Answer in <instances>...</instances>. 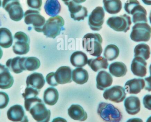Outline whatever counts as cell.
I'll return each mask as SVG.
<instances>
[{"mask_svg":"<svg viewBox=\"0 0 151 122\" xmlns=\"http://www.w3.org/2000/svg\"><path fill=\"white\" fill-rule=\"evenodd\" d=\"M24 107L37 122H49L51 112L38 96L24 98Z\"/></svg>","mask_w":151,"mask_h":122,"instance_id":"cell-1","label":"cell"},{"mask_svg":"<svg viewBox=\"0 0 151 122\" xmlns=\"http://www.w3.org/2000/svg\"><path fill=\"white\" fill-rule=\"evenodd\" d=\"M103 39L98 33H88L83 38L82 46L91 55L96 57L101 56L103 52Z\"/></svg>","mask_w":151,"mask_h":122,"instance_id":"cell-2","label":"cell"},{"mask_svg":"<svg viewBox=\"0 0 151 122\" xmlns=\"http://www.w3.org/2000/svg\"><path fill=\"white\" fill-rule=\"evenodd\" d=\"M97 113L105 122H120L122 119L119 110L110 103L103 102L99 103Z\"/></svg>","mask_w":151,"mask_h":122,"instance_id":"cell-3","label":"cell"},{"mask_svg":"<svg viewBox=\"0 0 151 122\" xmlns=\"http://www.w3.org/2000/svg\"><path fill=\"white\" fill-rule=\"evenodd\" d=\"M64 25V20L61 16L50 18L44 25L42 32L47 38L55 39L65 30Z\"/></svg>","mask_w":151,"mask_h":122,"instance_id":"cell-4","label":"cell"},{"mask_svg":"<svg viewBox=\"0 0 151 122\" xmlns=\"http://www.w3.org/2000/svg\"><path fill=\"white\" fill-rule=\"evenodd\" d=\"M151 27L145 23L135 24L130 34L131 40L135 42H147L150 39Z\"/></svg>","mask_w":151,"mask_h":122,"instance_id":"cell-5","label":"cell"},{"mask_svg":"<svg viewBox=\"0 0 151 122\" xmlns=\"http://www.w3.org/2000/svg\"><path fill=\"white\" fill-rule=\"evenodd\" d=\"M24 22L27 25H32L38 32H42L46 19L40 15V11L35 10H27L24 14Z\"/></svg>","mask_w":151,"mask_h":122,"instance_id":"cell-6","label":"cell"},{"mask_svg":"<svg viewBox=\"0 0 151 122\" xmlns=\"http://www.w3.org/2000/svg\"><path fill=\"white\" fill-rule=\"evenodd\" d=\"M106 24L116 31L126 33L130 29L132 21L131 17L125 14L122 16L109 18L106 21Z\"/></svg>","mask_w":151,"mask_h":122,"instance_id":"cell-7","label":"cell"},{"mask_svg":"<svg viewBox=\"0 0 151 122\" xmlns=\"http://www.w3.org/2000/svg\"><path fill=\"white\" fill-rule=\"evenodd\" d=\"M15 43L12 46L13 52L16 54H26L30 50V40L29 36L25 33L19 31L14 36Z\"/></svg>","mask_w":151,"mask_h":122,"instance_id":"cell-8","label":"cell"},{"mask_svg":"<svg viewBox=\"0 0 151 122\" xmlns=\"http://www.w3.org/2000/svg\"><path fill=\"white\" fill-rule=\"evenodd\" d=\"M2 6L9 13L12 20L18 22L23 19L24 11L19 0H3Z\"/></svg>","mask_w":151,"mask_h":122,"instance_id":"cell-9","label":"cell"},{"mask_svg":"<svg viewBox=\"0 0 151 122\" xmlns=\"http://www.w3.org/2000/svg\"><path fill=\"white\" fill-rule=\"evenodd\" d=\"M105 11L102 7L95 8L89 16V26L91 30L99 31L102 28L104 21Z\"/></svg>","mask_w":151,"mask_h":122,"instance_id":"cell-10","label":"cell"},{"mask_svg":"<svg viewBox=\"0 0 151 122\" xmlns=\"http://www.w3.org/2000/svg\"><path fill=\"white\" fill-rule=\"evenodd\" d=\"M126 96L125 89L120 86H115L106 89L103 93L105 99L117 103L122 102Z\"/></svg>","mask_w":151,"mask_h":122,"instance_id":"cell-11","label":"cell"},{"mask_svg":"<svg viewBox=\"0 0 151 122\" xmlns=\"http://www.w3.org/2000/svg\"><path fill=\"white\" fill-rule=\"evenodd\" d=\"M67 5L70 13L71 17L75 21L84 20L88 16L87 8L73 1H69L65 3Z\"/></svg>","mask_w":151,"mask_h":122,"instance_id":"cell-12","label":"cell"},{"mask_svg":"<svg viewBox=\"0 0 151 122\" xmlns=\"http://www.w3.org/2000/svg\"><path fill=\"white\" fill-rule=\"evenodd\" d=\"M8 119L14 122H29L22 106L16 105L11 107L7 113Z\"/></svg>","mask_w":151,"mask_h":122,"instance_id":"cell-13","label":"cell"},{"mask_svg":"<svg viewBox=\"0 0 151 122\" xmlns=\"http://www.w3.org/2000/svg\"><path fill=\"white\" fill-rule=\"evenodd\" d=\"M71 68L69 66H62L54 73V78L57 84H65L72 82Z\"/></svg>","mask_w":151,"mask_h":122,"instance_id":"cell-14","label":"cell"},{"mask_svg":"<svg viewBox=\"0 0 151 122\" xmlns=\"http://www.w3.org/2000/svg\"><path fill=\"white\" fill-rule=\"evenodd\" d=\"M147 63L142 57H135L131 65V70L134 75L140 77H144L147 74Z\"/></svg>","mask_w":151,"mask_h":122,"instance_id":"cell-15","label":"cell"},{"mask_svg":"<svg viewBox=\"0 0 151 122\" xmlns=\"http://www.w3.org/2000/svg\"><path fill=\"white\" fill-rule=\"evenodd\" d=\"M14 83V78L9 69L6 66L0 63V89L11 88Z\"/></svg>","mask_w":151,"mask_h":122,"instance_id":"cell-16","label":"cell"},{"mask_svg":"<svg viewBox=\"0 0 151 122\" xmlns=\"http://www.w3.org/2000/svg\"><path fill=\"white\" fill-rule=\"evenodd\" d=\"M145 81L143 78L130 79L125 85V89L129 94H137L140 92L145 86Z\"/></svg>","mask_w":151,"mask_h":122,"instance_id":"cell-17","label":"cell"},{"mask_svg":"<svg viewBox=\"0 0 151 122\" xmlns=\"http://www.w3.org/2000/svg\"><path fill=\"white\" fill-rule=\"evenodd\" d=\"M124 104L127 113L131 115L137 114L141 110V102L139 98L136 96L128 97L125 99Z\"/></svg>","mask_w":151,"mask_h":122,"instance_id":"cell-18","label":"cell"},{"mask_svg":"<svg viewBox=\"0 0 151 122\" xmlns=\"http://www.w3.org/2000/svg\"><path fill=\"white\" fill-rule=\"evenodd\" d=\"M96 87L100 91H104L111 86L113 78L110 73L105 71L99 72L96 78Z\"/></svg>","mask_w":151,"mask_h":122,"instance_id":"cell-19","label":"cell"},{"mask_svg":"<svg viewBox=\"0 0 151 122\" xmlns=\"http://www.w3.org/2000/svg\"><path fill=\"white\" fill-rule=\"evenodd\" d=\"M45 80L42 74L34 72L27 76L26 79L27 87L40 90L45 85Z\"/></svg>","mask_w":151,"mask_h":122,"instance_id":"cell-20","label":"cell"},{"mask_svg":"<svg viewBox=\"0 0 151 122\" xmlns=\"http://www.w3.org/2000/svg\"><path fill=\"white\" fill-rule=\"evenodd\" d=\"M68 113L70 117L75 121H84L88 118L87 113L79 105H71L68 109Z\"/></svg>","mask_w":151,"mask_h":122,"instance_id":"cell-21","label":"cell"},{"mask_svg":"<svg viewBox=\"0 0 151 122\" xmlns=\"http://www.w3.org/2000/svg\"><path fill=\"white\" fill-rule=\"evenodd\" d=\"M24 57L17 56L9 59L6 63V66L9 70L15 74H19L25 71L24 66Z\"/></svg>","mask_w":151,"mask_h":122,"instance_id":"cell-22","label":"cell"},{"mask_svg":"<svg viewBox=\"0 0 151 122\" xmlns=\"http://www.w3.org/2000/svg\"><path fill=\"white\" fill-rule=\"evenodd\" d=\"M130 14L133 15L132 21L134 24L137 23H147L148 22L147 11L140 4L137 5L130 12Z\"/></svg>","mask_w":151,"mask_h":122,"instance_id":"cell-23","label":"cell"},{"mask_svg":"<svg viewBox=\"0 0 151 122\" xmlns=\"http://www.w3.org/2000/svg\"><path fill=\"white\" fill-rule=\"evenodd\" d=\"M70 61L73 66L82 68L88 64V58L87 55L83 52L76 51L71 55Z\"/></svg>","mask_w":151,"mask_h":122,"instance_id":"cell-24","label":"cell"},{"mask_svg":"<svg viewBox=\"0 0 151 122\" xmlns=\"http://www.w3.org/2000/svg\"><path fill=\"white\" fill-rule=\"evenodd\" d=\"M88 64L95 72H97L102 69H106L109 66L107 59L101 56L88 60Z\"/></svg>","mask_w":151,"mask_h":122,"instance_id":"cell-25","label":"cell"},{"mask_svg":"<svg viewBox=\"0 0 151 122\" xmlns=\"http://www.w3.org/2000/svg\"><path fill=\"white\" fill-rule=\"evenodd\" d=\"M59 98V93L56 88L49 87L45 90L43 94V101L45 104L53 106L56 104Z\"/></svg>","mask_w":151,"mask_h":122,"instance_id":"cell-26","label":"cell"},{"mask_svg":"<svg viewBox=\"0 0 151 122\" xmlns=\"http://www.w3.org/2000/svg\"><path fill=\"white\" fill-rule=\"evenodd\" d=\"M72 80L76 83L83 85L86 83L88 80L89 75L87 71L82 68L73 70L72 73Z\"/></svg>","mask_w":151,"mask_h":122,"instance_id":"cell-27","label":"cell"},{"mask_svg":"<svg viewBox=\"0 0 151 122\" xmlns=\"http://www.w3.org/2000/svg\"><path fill=\"white\" fill-rule=\"evenodd\" d=\"M109 70L110 73L116 77L124 76L127 72V66L121 62H114L111 63L109 67Z\"/></svg>","mask_w":151,"mask_h":122,"instance_id":"cell-28","label":"cell"},{"mask_svg":"<svg viewBox=\"0 0 151 122\" xmlns=\"http://www.w3.org/2000/svg\"><path fill=\"white\" fill-rule=\"evenodd\" d=\"M44 9L48 16H56L61 11V4L58 0H47L44 5Z\"/></svg>","mask_w":151,"mask_h":122,"instance_id":"cell-29","label":"cell"},{"mask_svg":"<svg viewBox=\"0 0 151 122\" xmlns=\"http://www.w3.org/2000/svg\"><path fill=\"white\" fill-rule=\"evenodd\" d=\"M13 38L9 30L4 27L0 28V46L9 48L12 46Z\"/></svg>","mask_w":151,"mask_h":122,"instance_id":"cell-30","label":"cell"},{"mask_svg":"<svg viewBox=\"0 0 151 122\" xmlns=\"http://www.w3.org/2000/svg\"><path fill=\"white\" fill-rule=\"evenodd\" d=\"M105 10L110 14L119 13L122 9L121 0H103Z\"/></svg>","mask_w":151,"mask_h":122,"instance_id":"cell-31","label":"cell"},{"mask_svg":"<svg viewBox=\"0 0 151 122\" xmlns=\"http://www.w3.org/2000/svg\"><path fill=\"white\" fill-rule=\"evenodd\" d=\"M134 57H140L145 60H148L150 55V48L149 45L141 43L137 45L134 49Z\"/></svg>","mask_w":151,"mask_h":122,"instance_id":"cell-32","label":"cell"},{"mask_svg":"<svg viewBox=\"0 0 151 122\" xmlns=\"http://www.w3.org/2000/svg\"><path fill=\"white\" fill-rule=\"evenodd\" d=\"M41 63L40 60L35 57H24V66L25 71H34L39 69Z\"/></svg>","mask_w":151,"mask_h":122,"instance_id":"cell-33","label":"cell"},{"mask_svg":"<svg viewBox=\"0 0 151 122\" xmlns=\"http://www.w3.org/2000/svg\"><path fill=\"white\" fill-rule=\"evenodd\" d=\"M119 49L116 45H108L105 49L104 56L109 61H113L118 58L119 55Z\"/></svg>","mask_w":151,"mask_h":122,"instance_id":"cell-34","label":"cell"},{"mask_svg":"<svg viewBox=\"0 0 151 122\" xmlns=\"http://www.w3.org/2000/svg\"><path fill=\"white\" fill-rule=\"evenodd\" d=\"M40 91V90H37L32 87H27L24 92L22 93V96L24 99L30 97H36L39 95Z\"/></svg>","mask_w":151,"mask_h":122,"instance_id":"cell-35","label":"cell"},{"mask_svg":"<svg viewBox=\"0 0 151 122\" xmlns=\"http://www.w3.org/2000/svg\"><path fill=\"white\" fill-rule=\"evenodd\" d=\"M138 4H140V3L137 0H128L125 3L124 9L128 14H130L131 11Z\"/></svg>","mask_w":151,"mask_h":122,"instance_id":"cell-36","label":"cell"},{"mask_svg":"<svg viewBox=\"0 0 151 122\" xmlns=\"http://www.w3.org/2000/svg\"><path fill=\"white\" fill-rule=\"evenodd\" d=\"M9 101V95L4 92H0V109L5 108Z\"/></svg>","mask_w":151,"mask_h":122,"instance_id":"cell-37","label":"cell"},{"mask_svg":"<svg viewBox=\"0 0 151 122\" xmlns=\"http://www.w3.org/2000/svg\"><path fill=\"white\" fill-rule=\"evenodd\" d=\"M27 4L31 9L40 11L42 0H27Z\"/></svg>","mask_w":151,"mask_h":122,"instance_id":"cell-38","label":"cell"},{"mask_svg":"<svg viewBox=\"0 0 151 122\" xmlns=\"http://www.w3.org/2000/svg\"><path fill=\"white\" fill-rule=\"evenodd\" d=\"M143 103L145 108L151 110V95L147 94L144 97Z\"/></svg>","mask_w":151,"mask_h":122,"instance_id":"cell-39","label":"cell"},{"mask_svg":"<svg viewBox=\"0 0 151 122\" xmlns=\"http://www.w3.org/2000/svg\"><path fill=\"white\" fill-rule=\"evenodd\" d=\"M145 81V89L146 91L149 92L151 91V76L145 78L144 79Z\"/></svg>","mask_w":151,"mask_h":122,"instance_id":"cell-40","label":"cell"},{"mask_svg":"<svg viewBox=\"0 0 151 122\" xmlns=\"http://www.w3.org/2000/svg\"><path fill=\"white\" fill-rule=\"evenodd\" d=\"M62 1L64 2V3L68 2L69 1H73L76 3L80 4L84 2L86 0H62Z\"/></svg>","mask_w":151,"mask_h":122,"instance_id":"cell-41","label":"cell"},{"mask_svg":"<svg viewBox=\"0 0 151 122\" xmlns=\"http://www.w3.org/2000/svg\"><path fill=\"white\" fill-rule=\"evenodd\" d=\"M52 122H67L65 119L62 117H57L52 121Z\"/></svg>","mask_w":151,"mask_h":122,"instance_id":"cell-42","label":"cell"},{"mask_svg":"<svg viewBox=\"0 0 151 122\" xmlns=\"http://www.w3.org/2000/svg\"><path fill=\"white\" fill-rule=\"evenodd\" d=\"M126 122H143V121L140 118H134L129 119Z\"/></svg>","mask_w":151,"mask_h":122,"instance_id":"cell-43","label":"cell"},{"mask_svg":"<svg viewBox=\"0 0 151 122\" xmlns=\"http://www.w3.org/2000/svg\"><path fill=\"white\" fill-rule=\"evenodd\" d=\"M142 1L146 5H151V0H142Z\"/></svg>","mask_w":151,"mask_h":122,"instance_id":"cell-44","label":"cell"},{"mask_svg":"<svg viewBox=\"0 0 151 122\" xmlns=\"http://www.w3.org/2000/svg\"><path fill=\"white\" fill-rule=\"evenodd\" d=\"M3 56V51L1 49L0 47V60H1V58Z\"/></svg>","mask_w":151,"mask_h":122,"instance_id":"cell-45","label":"cell"},{"mask_svg":"<svg viewBox=\"0 0 151 122\" xmlns=\"http://www.w3.org/2000/svg\"><path fill=\"white\" fill-rule=\"evenodd\" d=\"M146 122H151V116H150V117L147 119Z\"/></svg>","mask_w":151,"mask_h":122,"instance_id":"cell-46","label":"cell"},{"mask_svg":"<svg viewBox=\"0 0 151 122\" xmlns=\"http://www.w3.org/2000/svg\"><path fill=\"white\" fill-rule=\"evenodd\" d=\"M149 19H150V24H151V11L150 13V16H149Z\"/></svg>","mask_w":151,"mask_h":122,"instance_id":"cell-47","label":"cell"},{"mask_svg":"<svg viewBox=\"0 0 151 122\" xmlns=\"http://www.w3.org/2000/svg\"><path fill=\"white\" fill-rule=\"evenodd\" d=\"M150 74L151 76V64H150Z\"/></svg>","mask_w":151,"mask_h":122,"instance_id":"cell-48","label":"cell"},{"mask_svg":"<svg viewBox=\"0 0 151 122\" xmlns=\"http://www.w3.org/2000/svg\"><path fill=\"white\" fill-rule=\"evenodd\" d=\"M2 2V1L1 0H0V7L1 6Z\"/></svg>","mask_w":151,"mask_h":122,"instance_id":"cell-49","label":"cell"}]
</instances>
